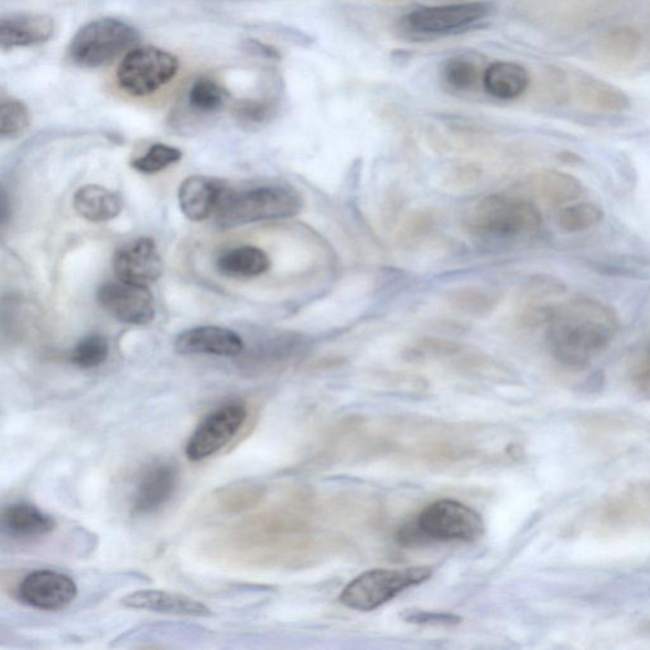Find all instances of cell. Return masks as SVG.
<instances>
[{
    "label": "cell",
    "instance_id": "obj_26",
    "mask_svg": "<svg viewBox=\"0 0 650 650\" xmlns=\"http://www.w3.org/2000/svg\"><path fill=\"white\" fill-rule=\"evenodd\" d=\"M188 105L199 113H214L228 101L229 91L219 82L210 78L197 79L188 90Z\"/></svg>",
    "mask_w": 650,
    "mask_h": 650
},
{
    "label": "cell",
    "instance_id": "obj_25",
    "mask_svg": "<svg viewBox=\"0 0 650 650\" xmlns=\"http://www.w3.org/2000/svg\"><path fill=\"white\" fill-rule=\"evenodd\" d=\"M441 78L448 88L456 91H468L483 82V73L477 63L469 57L458 55L449 57L441 68Z\"/></svg>",
    "mask_w": 650,
    "mask_h": 650
},
{
    "label": "cell",
    "instance_id": "obj_29",
    "mask_svg": "<svg viewBox=\"0 0 650 650\" xmlns=\"http://www.w3.org/2000/svg\"><path fill=\"white\" fill-rule=\"evenodd\" d=\"M182 160V152L177 148L155 144L149 148L148 152L132 162V169L143 174L160 173L170 165Z\"/></svg>",
    "mask_w": 650,
    "mask_h": 650
},
{
    "label": "cell",
    "instance_id": "obj_10",
    "mask_svg": "<svg viewBox=\"0 0 650 650\" xmlns=\"http://www.w3.org/2000/svg\"><path fill=\"white\" fill-rule=\"evenodd\" d=\"M490 13L491 6L486 2L426 7L408 14L405 23L408 29L421 35H447L486 20Z\"/></svg>",
    "mask_w": 650,
    "mask_h": 650
},
{
    "label": "cell",
    "instance_id": "obj_24",
    "mask_svg": "<svg viewBox=\"0 0 650 650\" xmlns=\"http://www.w3.org/2000/svg\"><path fill=\"white\" fill-rule=\"evenodd\" d=\"M538 187L540 195L552 205L573 203L585 194L581 181L562 172L544 173L539 178Z\"/></svg>",
    "mask_w": 650,
    "mask_h": 650
},
{
    "label": "cell",
    "instance_id": "obj_17",
    "mask_svg": "<svg viewBox=\"0 0 650 650\" xmlns=\"http://www.w3.org/2000/svg\"><path fill=\"white\" fill-rule=\"evenodd\" d=\"M53 19L44 14H12L0 22L2 50L44 44L53 36Z\"/></svg>",
    "mask_w": 650,
    "mask_h": 650
},
{
    "label": "cell",
    "instance_id": "obj_21",
    "mask_svg": "<svg viewBox=\"0 0 650 650\" xmlns=\"http://www.w3.org/2000/svg\"><path fill=\"white\" fill-rule=\"evenodd\" d=\"M122 206V199L118 194L97 185L80 187L74 195L75 210L82 218L91 223L118 218Z\"/></svg>",
    "mask_w": 650,
    "mask_h": 650
},
{
    "label": "cell",
    "instance_id": "obj_13",
    "mask_svg": "<svg viewBox=\"0 0 650 650\" xmlns=\"http://www.w3.org/2000/svg\"><path fill=\"white\" fill-rule=\"evenodd\" d=\"M116 277L132 285L149 286L162 277L163 263L152 238H138L123 245L113 256Z\"/></svg>",
    "mask_w": 650,
    "mask_h": 650
},
{
    "label": "cell",
    "instance_id": "obj_1",
    "mask_svg": "<svg viewBox=\"0 0 650 650\" xmlns=\"http://www.w3.org/2000/svg\"><path fill=\"white\" fill-rule=\"evenodd\" d=\"M548 344L557 361L583 369L605 351L619 329L618 316L596 300L581 299L549 314Z\"/></svg>",
    "mask_w": 650,
    "mask_h": 650
},
{
    "label": "cell",
    "instance_id": "obj_35",
    "mask_svg": "<svg viewBox=\"0 0 650 650\" xmlns=\"http://www.w3.org/2000/svg\"><path fill=\"white\" fill-rule=\"evenodd\" d=\"M636 382L640 393L650 399V368L641 370Z\"/></svg>",
    "mask_w": 650,
    "mask_h": 650
},
{
    "label": "cell",
    "instance_id": "obj_3",
    "mask_svg": "<svg viewBox=\"0 0 650 650\" xmlns=\"http://www.w3.org/2000/svg\"><path fill=\"white\" fill-rule=\"evenodd\" d=\"M302 207V196L290 187H224L214 215L219 227L230 229L258 221L293 218Z\"/></svg>",
    "mask_w": 650,
    "mask_h": 650
},
{
    "label": "cell",
    "instance_id": "obj_11",
    "mask_svg": "<svg viewBox=\"0 0 650 650\" xmlns=\"http://www.w3.org/2000/svg\"><path fill=\"white\" fill-rule=\"evenodd\" d=\"M78 587L66 574L55 571H35L28 574L17 588L23 605L43 611H61L77 597Z\"/></svg>",
    "mask_w": 650,
    "mask_h": 650
},
{
    "label": "cell",
    "instance_id": "obj_19",
    "mask_svg": "<svg viewBox=\"0 0 650 650\" xmlns=\"http://www.w3.org/2000/svg\"><path fill=\"white\" fill-rule=\"evenodd\" d=\"M224 186L220 182L202 176L188 177L182 182L178 202L183 214L189 220L203 221L215 214Z\"/></svg>",
    "mask_w": 650,
    "mask_h": 650
},
{
    "label": "cell",
    "instance_id": "obj_16",
    "mask_svg": "<svg viewBox=\"0 0 650 650\" xmlns=\"http://www.w3.org/2000/svg\"><path fill=\"white\" fill-rule=\"evenodd\" d=\"M121 604L124 607L139 608V610L191 616V618H207L213 615L210 608L194 598L160 589L133 592L124 596Z\"/></svg>",
    "mask_w": 650,
    "mask_h": 650
},
{
    "label": "cell",
    "instance_id": "obj_12",
    "mask_svg": "<svg viewBox=\"0 0 650 650\" xmlns=\"http://www.w3.org/2000/svg\"><path fill=\"white\" fill-rule=\"evenodd\" d=\"M98 302L113 318L133 325L154 321V296L148 286L128 282H108L98 290Z\"/></svg>",
    "mask_w": 650,
    "mask_h": 650
},
{
    "label": "cell",
    "instance_id": "obj_14",
    "mask_svg": "<svg viewBox=\"0 0 650 650\" xmlns=\"http://www.w3.org/2000/svg\"><path fill=\"white\" fill-rule=\"evenodd\" d=\"M178 472L171 463H155L141 475L132 496L131 510L150 514L161 510L176 491Z\"/></svg>",
    "mask_w": 650,
    "mask_h": 650
},
{
    "label": "cell",
    "instance_id": "obj_30",
    "mask_svg": "<svg viewBox=\"0 0 650 650\" xmlns=\"http://www.w3.org/2000/svg\"><path fill=\"white\" fill-rule=\"evenodd\" d=\"M108 342L105 337L94 335L82 339L73 349L72 361L80 369H95L105 364L108 357Z\"/></svg>",
    "mask_w": 650,
    "mask_h": 650
},
{
    "label": "cell",
    "instance_id": "obj_7",
    "mask_svg": "<svg viewBox=\"0 0 650 650\" xmlns=\"http://www.w3.org/2000/svg\"><path fill=\"white\" fill-rule=\"evenodd\" d=\"M176 56L154 46L133 47L124 54L118 69V82L128 95L145 97L169 85L176 77Z\"/></svg>",
    "mask_w": 650,
    "mask_h": 650
},
{
    "label": "cell",
    "instance_id": "obj_33",
    "mask_svg": "<svg viewBox=\"0 0 650 650\" xmlns=\"http://www.w3.org/2000/svg\"><path fill=\"white\" fill-rule=\"evenodd\" d=\"M273 113V106L269 102L246 101L238 107L241 120L258 123L269 120Z\"/></svg>",
    "mask_w": 650,
    "mask_h": 650
},
{
    "label": "cell",
    "instance_id": "obj_34",
    "mask_svg": "<svg viewBox=\"0 0 650 650\" xmlns=\"http://www.w3.org/2000/svg\"><path fill=\"white\" fill-rule=\"evenodd\" d=\"M407 621L421 625H456L462 621L455 615L438 614L430 611H407L404 615Z\"/></svg>",
    "mask_w": 650,
    "mask_h": 650
},
{
    "label": "cell",
    "instance_id": "obj_38",
    "mask_svg": "<svg viewBox=\"0 0 650 650\" xmlns=\"http://www.w3.org/2000/svg\"><path fill=\"white\" fill-rule=\"evenodd\" d=\"M648 354H649V357H650V344H649V347H648Z\"/></svg>",
    "mask_w": 650,
    "mask_h": 650
},
{
    "label": "cell",
    "instance_id": "obj_5",
    "mask_svg": "<svg viewBox=\"0 0 650 650\" xmlns=\"http://www.w3.org/2000/svg\"><path fill=\"white\" fill-rule=\"evenodd\" d=\"M139 37L138 30L127 22L116 19L91 21L73 37L71 59L82 68H99L130 52Z\"/></svg>",
    "mask_w": 650,
    "mask_h": 650
},
{
    "label": "cell",
    "instance_id": "obj_15",
    "mask_svg": "<svg viewBox=\"0 0 650 650\" xmlns=\"http://www.w3.org/2000/svg\"><path fill=\"white\" fill-rule=\"evenodd\" d=\"M174 348L181 355L235 357L243 353L245 344L236 332L207 325L182 332Z\"/></svg>",
    "mask_w": 650,
    "mask_h": 650
},
{
    "label": "cell",
    "instance_id": "obj_9",
    "mask_svg": "<svg viewBox=\"0 0 650 650\" xmlns=\"http://www.w3.org/2000/svg\"><path fill=\"white\" fill-rule=\"evenodd\" d=\"M247 414L245 404L231 402L206 415L188 440L186 446L188 461L198 463L218 454L238 435L247 420Z\"/></svg>",
    "mask_w": 650,
    "mask_h": 650
},
{
    "label": "cell",
    "instance_id": "obj_31",
    "mask_svg": "<svg viewBox=\"0 0 650 650\" xmlns=\"http://www.w3.org/2000/svg\"><path fill=\"white\" fill-rule=\"evenodd\" d=\"M585 102L598 110L621 111L628 107V99L620 90L604 85V83H589L583 90Z\"/></svg>",
    "mask_w": 650,
    "mask_h": 650
},
{
    "label": "cell",
    "instance_id": "obj_23",
    "mask_svg": "<svg viewBox=\"0 0 650 650\" xmlns=\"http://www.w3.org/2000/svg\"><path fill=\"white\" fill-rule=\"evenodd\" d=\"M641 39L636 30L622 28L608 31L599 39L597 52L599 57L610 66L621 68L630 64L639 54Z\"/></svg>",
    "mask_w": 650,
    "mask_h": 650
},
{
    "label": "cell",
    "instance_id": "obj_37",
    "mask_svg": "<svg viewBox=\"0 0 650 650\" xmlns=\"http://www.w3.org/2000/svg\"><path fill=\"white\" fill-rule=\"evenodd\" d=\"M379 2L389 3V4H403V3L410 2V0H379Z\"/></svg>",
    "mask_w": 650,
    "mask_h": 650
},
{
    "label": "cell",
    "instance_id": "obj_22",
    "mask_svg": "<svg viewBox=\"0 0 650 650\" xmlns=\"http://www.w3.org/2000/svg\"><path fill=\"white\" fill-rule=\"evenodd\" d=\"M271 260L261 248L245 246L224 252L216 269L225 278L252 279L270 270Z\"/></svg>",
    "mask_w": 650,
    "mask_h": 650
},
{
    "label": "cell",
    "instance_id": "obj_18",
    "mask_svg": "<svg viewBox=\"0 0 650 650\" xmlns=\"http://www.w3.org/2000/svg\"><path fill=\"white\" fill-rule=\"evenodd\" d=\"M55 527L52 516L26 502L7 506L2 512V531L15 540H37L48 535Z\"/></svg>",
    "mask_w": 650,
    "mask_h": 650
},
{
    "label": "cell",
    "instance_id": "obj_4",
    "mask_svg": "<svg viewBox=\"0 0 650 650\" xmlns=\"http://www.w3.org/2000/svg\"><path fill=\"white\" fill-rule=\"evenodd\" d=\"M483 532L485 522L477 511L455 499H440L424 507L412 528L403 530L402 539L473 543Z\"/></svg>",
    "mask_w": 650,
    "mask_h": 650
},
{
    "label": "cell",
    "instance_id": "obj_32",
    "mask_svg": "<svg viewBox=\"0 0 650 650\" xmlns=\"http://www.w3.org/2000/svg\"><path fill=\"white\" fill-rule=\"evenodd\" d=\"M453 304L462 312L469 314H485L494 310L498 297L486 289H463L456 291L452 297Z\"/></svg>",
    "mask_w": 650,
    "mask_h": 650
},
{
    "label": "cell",
    "instance_id": "obj_2",
    "mask_svg": "<svg viewBox=\"0 0 650 650\" xmlns=\"http://www.w3.org/2000/svg\"><path fill=\"white\" fill-rule=\"evenodd\" d=\"M543 224L539 208L527 199L491 195L475 203L465 215L472 236L485 241H514L537 235Z\"/></svg>",
    "mask_w": 650,
    "mask_h": 650
},
{
    "label": "cell",
    "instance_id": "obj_6",
    "mask_svg": "<svg viewBox=\"0 0 650 650\" xmlns=\"http://www.w3.org/2000/svg\"><path fill=\"white\" fill-rule=\"evenodd\" d=\"M431 576L432 570L429 566L368 571L349 583L339 599L342 604L357 611L377 610L407 588L419 586Z\"/></svg>",
    "mask_w": 650,
    "mask_h": 650
},
{
    "label": "cell",
    "instance_id": "obj_28",
    "mask_svg": "<svg viewBox=\"0 0 650 650\" xmlns=\"http://www.w3.org/2000/svg\"><path fill=\"white\" fill-rule=\"evenodd\" d=\"M30 124V112L26 105L19 99H3L0 105V137L13 139L26 131Z\"/></svg>",
    "mask_w": 650,
    "mask_h": 650
},
{
    "label": "cell",
    "instance_id": "obj_36",
    "mask_svg": "<svg viewBox=\"0 0 650 650\" xmlns=\"http://www.w3.org/2000/svg\"><path fill=\"white\" fill-rule=\"evenodd\" d=\"M638 631L640 636L650 637V616L639 625Z\"/></svg>",
    "mask_w": 650,
    "mask_h": 650
},
{
    "label": "cell",
    "instance_id": "obj_27",
    "mask_svg": "<svg viewBox=\"0 0 650 650\" xmlns=\"http://www.w3.org/2000/svg\"><path fill=\"white\" fill-rule=\"evenodd\" d=\"M602 206L594 203H579L566 206L557 216V225L565 232L586 231L604 219Z\"/></svg>",
    "mask_w": 650,
    "mask_h": 650
},
{
    "label": "cell",
    "instance_id": "obj_8",
    "mask_svg": "<svg viewBox=\"0 0 650 650\" xmlns=\"http://www.w3.org/2000/svg\"><path fill=\"white\" fill-rule=\"evenodd\" d=\"M594 524L604 535L650 527V480L635 483L608 497L597 508Z\"/></svg>",
    "mask_w": 650,
    "mask_h": 650
},
{
    "label": "cell",
    "instance_id": "obj_20",
    "mask_svg": "<svg viewBox=\"0 0 650 650\" xmlns=\"http://www.w3.org/2000/svg\"><path fill=\"white\" fill-rule=\"evenodd\" d=\"M483 86L488 95L502 101L521 97L530 85V75L522 65L513 62H497L483 72Z\"/></svg>",
    "mask_w": 650,
    "mask_h": 650
}]
</instances>
